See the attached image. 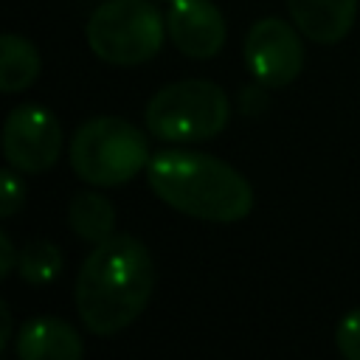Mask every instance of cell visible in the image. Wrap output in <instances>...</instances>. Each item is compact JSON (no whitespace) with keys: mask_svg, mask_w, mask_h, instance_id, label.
<instances>
[{"mask_svg":"<svg viewBox=\"0 0 360 360\" xmlns=\"http://www.w3.org/2000/svg\"><path fill=\"white\" fill-rule=\"evenodd\" d=\"M155 290V264L141 239L112 233L98 242L76 276V309L82 323L98 335L127 329L149 304Z\"/></svg>","mask_w":360,"mask_h":360,"instance_id":"6da1fadb","label":"cell"},{"mask_svg":"<svg viewBox=\"0 0 360 360\" xmlns=\"http://www.w3.org/2000/svg\"><path fill=\"white\" fill-rule=\"evenodd\" d=\"M149 188L174 211L205 222H239L253 208L250 183L225 160L191 149H160L146 163Z\"/></svg>","mask_w":360,"mask_h":360,"instance_id":"7a4b0ae2","label":"cell"},{"mask_svg":"<svg viewBox=\"0 0 360 360\" xmlns=\"http://www.w3.org/2000/svg\"><path fill=\"white\" fill-rule=\"evenodd\" d=\"M149 158L146 135L118 115L90 118L70 141V166L90 186H124Z\"/></svg>","mask_w":360,"mask_h":360,"instance_id":"3957f363","label":"cell"},{"mask_svg":"<svg viewBox=\"0 0 360 360\" xmlns=\"http://www.w3.org/2000/svg\"><path fill=\"white\" fill-rule=\"evenodd\" d=\"M146 129L160 141L194 143L217 138L231 118L225 90L205 79H183L160 87L146 104Z\"/></svg>","mask_w":360,"mask_h":360,"instance_id":"277c9868","label":"cell"},{"mask_svg":"<svg viewBox=\"0 0 360 360\" xmlns=\"http://www.w3.org/2000/svg\"><path fill=\"white\" fill-rule=\"evenodd\" d=\"M163 17L149 0H104L87 20L90 51L110 65L149 62L163 45Z\"/></svg>","mask_w":360,"mask_h":360,"instance_id":"5b68a950","label":"cell"},{"mask_svg":"<svg viewBox=\"0 0 360 360\" xmlns=\"http://www.w3.org/2000/svg\"><path fill=\"white\" fill-rule=\"evenodd\" d=\"M3 155L11 169L39 174L62 155V127L56 115L39 104H20L3 124Z\"/></svg>","mask_w":360,"mask_h":360,"instance_id":"8992f818","label":"cell"},{"mask_svg":"<svg viewBox=\"0 0 360 360\" xmlns=\"http://www.w3.org/2000/svg\"><path fill=\"white\" fill-rule=\"evenodd\" d=\"M245 62L264 87H284L304 68V45L290 22L264 17L245 37Z\"/></svg>","mask_w":360,"mask_h":360,"instance_id":"52a82bcc","label":"cell"},{"mask_svg":"<svg viewBox=\"0 0 360 360\" xmlns=\"http://www.w3.org/2000/svg\"><path fill=\"white\" fill-rule=\"evenodd\" d=\"M166 31L180 53L211 59L225 45V17L211 0H172Z\"/></svg>","mask_w":360,"mask_h":360,"instance_id":"ba28073f","label":"cell"},{"mask_svg":"<svg viewBox=\"0 0 360 360\" xmlns=\"http://www.w3.org/2000/svg\"><path fill=\"white\" fill-rule=\"evenodd\" d=\"M14 354L20 360H79L84 354L79 332L62 318H34L22 323L14 338Z\"/></svg>","mask_w":360,"mask_h":360,"instance_id":"9c48e42d","label":"cell"},{"mask_svg":"<svg viewBox=\"0 0 360 360\" xmlns=\"http://www.w3.org/2000/svg\"><path fill=\"white\" fill-rule=\"evenodd\" d=\"M287 8L298 31L321 45L343 39L357 17V0H287Z\"/></svg>","mask_w":360,"mask_h":360,"instance_id":"30bf717a","label":"cell"},{"mask_svg":"<svg viewBox=\"0 0 360 360\" xmlns=\"http://www.w3.org/2000/svg\"><path fill=\"white\" fill-rule=\"evenodd\" d=\"M42 59L34 42L17 34L0 37V90L3 93H20L31 87L39 76Z\"/></svg>","mask_w":360,"mask_h":360,"instance_id":"8fae6325","label":"cell"},{"mask_svg":"<svg viewBox=\"0 0 360 360\" xmlns=\"http://www.w3.org/2000/svg\"><path fill=\"white\" fill-rule=\"evenodd\" d=\"M68 222H70L76 236H82L84 242L98 245L107 236H112L115 211H112L107 197L93 194V191H82L68 205Z\"/></svg>","mask_w":360,"mask_h":360,"instance_id":"7c38bea8","label":"cell"},{"mask_svg":"<svg viewBox=\"0 0 360 360\" xmlns=\"http://www.w3.org/2000/svg\"><path fill=\"white\" fill-rule=\"evenodd\" d=\"M62 270V250L48 239L28 242L17 256V273L28 284H51Z\"/></svg>","mask_w":360,"mask_h":360,"instance_id":"4fadbf2b","label":"cell"},{"mask_svg":"<svg viewBox=\"0 0 360 360\" xmlns=\"http://www.w3.org/2000/svg\"><path fill=\"white\" fill-rule=\"evenodd\" d=\"M335 346L346 360H360V309H352L340 318L335 329Z\"/></svg>","mask_w":360,"mask_h":360,"instance_id":"5bb4252c","label":"cell"},{"mask_svg":"<svg viewBox=\"0 0 360 360\" xmlns=\"http://www.w3.org/2000/svg\"><path fill=\"white\" fill-rule=\"evenodd\" d=\"M0 180H3V200H0V217H14L20 208H22V197H25V188H22V180L11 172V169H3L0 172Z\"/></svg>","mask_w":360,"mask_h":360,"instance_id":"9a60e30c","label":"cell"},{"mask_svg":"<svg viewBox=\"0 0 360 360\" xmlns=\"http://www.w3.org/2000/svg\"><path fill=\"white\" fill-rule=\"evenodd\" d=\"M17 256H20V253H14V245H11L8 233L3 231V233H0V276H3V278L17 267Z\"/></svg>","mask_w":360,"mask_h":360,"instance_id":"2e32d148","label":"cell"},{"mask_svg":"<svg viewBox=\"0 0 360 360\" xmlns=\"http://www.w3.org/2000/svg\"><path fill=\"white\" fill-rule=\"evenodd\" d=\"M0 321H3V329H0V349H6V346H8V338H11V315H8L6 301H0Z\"/></svg>","mask_w":360,"mask_h":360,"instance_id":"e0dca14e","label":"cell"}]
</instances>
